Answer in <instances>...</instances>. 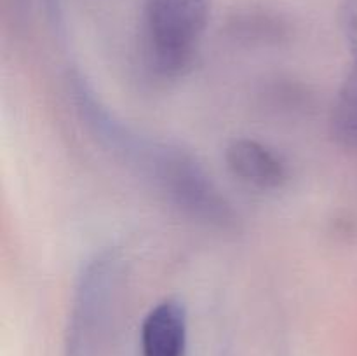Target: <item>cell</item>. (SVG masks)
<instances>
[{"label":"cell","mask_w":357,"mask_h":356,"mask_svg":"<svg viewBox=\"0 0 357 356\" xmlns=\"http://www.w3.org/2000/svg\"><path fill=\"white\" fill-rule=\"evenodd\" d=\"M135 168L190 218L220 230L236 227L232 202L190 150L149 138Z\"/></svg>","instance_id":"obj_1"},{"label":"cell","mask_w":357,"mask_h":356,"mask_svg":"<svg viewBox=\"0 0 357 356\" xmlns=\"http://www.w3.org/2000/svg\"><path fill=\"white\" fill-rule=\"evenodd\" d=\"M213 0H145L143 51L150 72L178 79L197 59Z\"/></svg>","instance_id":"obj_2"},{"label":"cell","mask_w":357,"mask_h":356,"mask_svg":"<svg viewBox=\"0 0 357 356\" xmlns=\"http://www.w3.org/2000/svg\"><path fill=\"white\" fill-rule=\"evenodd\" d=\"M126 283V260L119 250L94 253L80 271L70 316V342L82 351L107 327Z\"/></svg>","instance_id":"obj_3"},{"label":"cell","mask_w":357,"mask_h":356,"mask_svg":"<svg viewBox=\"0 0 357 356\" xmlns=\"http://www.w3.org/2000/svg\"><path fill=\"white\" fill-rule=\"evenodd\" d=\"M229 170L258 191H279L289 180V164L281 152L255 138H234L225 149Z\"/></svg>","instance_id":"obj_4"},{"label":"cell","mask_w":357,"mask_h":356,"mask_svg":"<svg viewBox=\"0 0 357 356\" xmlns=\"http://www.w3.org/2000/svg\"><path fill=\"white\" fill-rule=\"evenodd\" d=\"M188 313L176 297H166L142 323V356H187Z\"/></svg>","instance_id":"obj_5"},{"label":"cell","mask_w":357,"mask_h":356,"mask_svg":"<svg viewBox=\"0 0 357 356\" xmlns=\"http://www.w3.org/2000/svg\"><path fill=\"white\" fill-rule=\"evenodd\" d=\"M230 37L244 42H278L288 34V24L279 14L261 7L239 9L227 21Z\"/></svg>","instance_id":"obj_6"},{"label":"cell","mask_w":357,"mask_h":356,"mask_svg":"<svg viewBox=\"0 0 357 356\" xmlns=\"http://www.w3.org/2000/svg\"><path fill=\"white\" fill-rule=\"evenodd\" d=\"M330 128L342 147L357 150V72L349 70L338 87L331 107Z\"/></svg>","instance_id":"obj_7"},{"label":"cell","mask_w":357,"mask_h":356,"mask_svg":"<svg viewBox=\"0 0 357 356\" xmlns=\"http://www.w3.org/2000/svg\"><path fill=\"white\" fill-rule=\"evenodd\" d=\"M338 24L351 59H357V0H340Z\"/></svg>","instance_id":"obj_8"},{"label":"cell","mask_w":357,"mask_h":356,"mask_svg":"<svg viewBox=\"0 0 357 356\" xmlns=\"http://www.w3.org/2000/svg\"><path fill=\"white\" fill-rule=\"evenodd\" d=\"M10 6H13L14 13L16 14H23L24 10L28 9V6H30L31 0H9Z\"/></svg>","instance_id":"obj_9"}]
</instances>
